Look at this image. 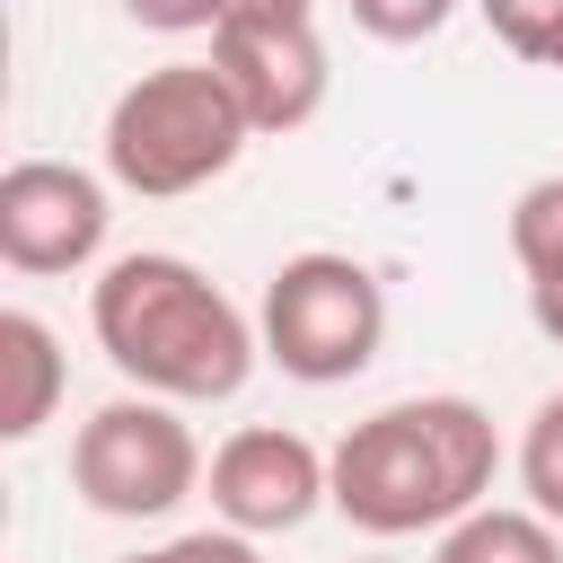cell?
<instances>
[{
	"instance_id": "cell-6",
	"label": "cell",
	"mask_w": 563,
	"mask_h": 563,
	"mask_svg": "<svg viewBox=\"0 0 563 563\" xmlns=\"http://www.w3.org/2000/svg\"><path fill=\"white\" fill-rule=\"evenodd\" d=\"M114 211H106V176L70 167V158H18L0 176V264L26 282L79 273L97 264Z\"/></svg>"
},
{
	"instance_id": "cell-3",
	"label": "cell",
	"mask_w": 563,
	"mask_h": 563,
	"mask_svg": "<svg viewBox=\"0 0 563 563\" xmlns=\"http://www.w3.org/2000/svg\"><path fill=\"white\" fill-rule=\"evenodd\" d=\"M255 123L211 62H158L106 106V176L141 202H185L246 158Z\"/></svg>"
},
{
	"instance_id": "cell-7",
	"label": "cell",
	"mask_w": 563,
	"mask_h": 563,
	"mask_svg": "<svg viewBox=\"0 0 563 563\" xmlns=\"http://www.w3.org/2000/svg\"><path fill=\"white\" fill-rule=\"evenodd\" d=\"M317 501H334V457H317V440L282 431V422H246L211 449V510L220 528L246 537H290L317 519Z\"/></svg>"
},
{
	"instance_id": "cell-12",
	"label": "cell",
	"mask_w": 563,
	"mask_h": 563,
	"mask_svg": "<svg viewBox=\"0 0 563 563\" xmlns=\"http://www.w3.org/2000/svg\"><path fill=\"white\" fill-rule=\"evenodd\" d=\"M493 44H510L528 70H563V0H475Z\"/></svg>"
},
{
	"instance_id": "cell-10",
	"label": "cell",
	"mask_w": 563,
	"mask_h": 563,
	"mask_svg": "<svg viewBox=\"0 0 563 563\" xmlns=\"http://www.w3.org/2000/svg\"><path fill=\"white\" fill-rule=\"evenodd\" d=\"M431 563H563V537L545 510H501V501H475L466 519L440 528Z\"/></svg>"
},
{
	"instance_id": "cell-17",
	"label": "cell",
	"mask_w": 563,
	"mask_h": 563,
	"mask_svg": "<svg viewBox=\"0 0 563 563\" xmlns=\"http://www.w3.org/2000/svg\"><path fill=\"white\" fill-rule=\"evenodd\" d=\"M317 0H229L220 18H308Z\"/></svg>"
},
{
	"instance_id": "cell-8",
	"label": "cell",
	"mask_w": 563,
	"mask_h": 563,
	"mask_svg": "<svg viewBox=\"0 0 563 563\" xmlns=\"http://www.w3.org/2000/svg\"><path fill=\"white\" fill-rule=\"evenodd\" d=\"M211 70L238 88L255 141L299 132V123L325 106V79H334L308 18H220V26H211Z\"/></svg>"
},
{
	"instance_id": "cell-19",
	"label": "cell",
	"mask_w": 563,
	"mask_h": 563,
	"mask_svg": "<svg viewBox=\"0 0 563 563\" xmlns=\"http://www.w3.org/2000/svg\"><path fill=\"white\" fill-rule=\"evenodd\" d=\"M369 563H396V554H369Z\"/></svg>"
},
{
	"instance_id": "cell-18",
	"label": "cell",
	"mask_w": 563,
	"mask_h": 563,
	"mask_svg": "<svg viewBox=\"0 0 563 563\" xmlns=\"http://www.w3.org/2000/svg\"><path fill=\"white\" fill-rule=\"evenodd\" d=\"M528 308H537V325H545V334H554V343H563V290H537V299H528Z\"/></svg>"
},
{
	"instance_id": "cell-9",
	"label": "cell",
	"mask_w": 563,
	"mask_h": 563,
	"mask_svg": "<svg viewBox=\"0 0 563 563\" xmlns=\"http://www.w3.org/2000/svg\"><path fill=\"white\" fill-rule=\"evenodd\" d=\"M62 405V343L44 317L0 308V440H35Z\"/></svg>"
},
{
	"instance_id": "cell-2",
	"label": "cell",
	"mask_w": 563,
	"mask_h": 563,
	"mask_svg": "<svg viewBox=\"0 0 563 563\" xmlns=\"http://www.w3.org/2000/svg\"><path fill=\"white\" fill-rule=\"evenodd\" d=\"M501 475V431L475 396H405L334 440V510L361 537H422L466 519Z\"/></svg>"
},
{
	"instance_id": "cell-5",
	"label": "cell",
	"mask_w": 563,
	"mask_h": 563,
	"mask_svg": "<svg viewBox=\"0 0 563 563\" xmlns=\"http://www.w3.org/2000/svg\"><path fill=\"white\" fill-rule=\"evenodd\" d=\"M70 484L97 519H167L202 484V440L167 396H114L70 440Z\"/></svg>"
},
{
	"instance_id": "cell-1",
	"label": "cell",
	"mask_w": 563,
	"mask_h": 563,
	"mask_svg": "<svg viewBox=\"0 0 563 563\" xmlns=\"http://www.w3.org/2000/svg\"><path fill=\"white\" fill-rule=\"evenodd\" d=\"M88 325H97V352L141 387V396H167V405H229L255 361H264V334L255 317L185 255H114L88 290Z\"/></svg>"
},
{
	"instance_id": "cell-13",
	"label": "cell",
	"mask_w": 563,
	"mask_h": 563,
	"mask_svg": "<svg viewBox=\"0 0 563 563\" xmlns=\"http://www.w3.org/2000/svg\"><path fill=\"white\" fill-rule=\"evenodd\" d=\"M519 484H528V510H545L563 528V387L528 413V440H519Z\"/></svg>"
},
{
	"instance_id": "cell-4",
	"label": "cell",
	"mask_w": 563,
	"mask_h": 563,
	"mask_svg": "<svg viewBox=\"0 0 563 563\" xmlns=\"http://www.w3.org/2000/svg\"><path fill=\"white\" fill-rule=\"evenodd\" d=\"M255 334H264V361L299 387H343L378 361L387 343V290L361 255H334V246H308L290 255L273 282H264V308H255Z\"/></svg>"
},
{
	"instance_id": "cell-16",
	"label": "cell",
	"mask_w": 563,
	"mask_h": 563,
	"mask_svg": "<svg viewBox=\"0 0 563 563\" xmlns=\"http://www.w3.org/2000/svg\"><path fill=\"white\" fill-rule=\"evenodd\" d=\"M220 9H229V0H123V18L150 26V35H211Z\"/></svg>"
},
{
	"instance_id": "cell-14",
	"label": "cell",
	"mask_w": 563,
	"mask_h": 563,
	"mask_svg": "<svg viewBox=\"0 0 563 563\" xmlns=\"http://www.w3.org/2000/svg\"><path fill=\"white\" fill-rule=\"evenodd\" d=\"M343 9H352V26L378 35V44H422V35L449 26L457 0H343Z\"/></svg>"
},
{
	"instance_id": "cell-11",
	"label": "cell",
	"mask_w": 563,
	"mask_h": 563,
	"mask_svg": "<svg viewBox=\"0 0 563 563\" xmlns=\"http://www.w3.org/2000/svg\"><path fill=\"white\" fill-rule=\"evenodd\" d=\"M510 255L528 273V299L537 290H563V176L519 185V202H510Z\"/></svg>"
},
{
	"instance_id": "cell-15",
	"label": "cell",
	"mask_w": 563,
	"mask_h": 563,
	"mask_svg": "<svg viewBox=\"0 0 563 563\" xmlns=\"http://www.w3.org/2000/svg\"><path fill=\"white\" fill-rule=\"evenodd\" d=\"M123 563H264L246 528H194V537H167L150 554H123Z\"/></svg>"
}]
</instances>
